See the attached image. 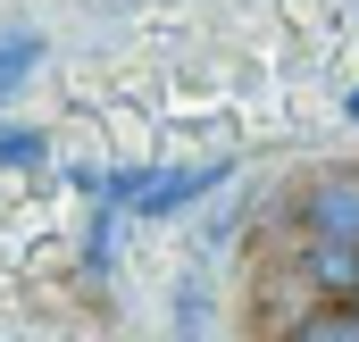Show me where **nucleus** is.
I'll list each match as a JSON object with an SVG mask.
<instances>
[{
    "label": "nucleus",
    "instance_id": "nucleus-1",
    "mask_svg": "<svg viewBox=\"0 0 359 342\" xmlns=\"http://www.w3.org/2000/svg\"><path fill=\"white\" fill-rule=\"evenodd\" d=\"M301 234H318V242H359V167H326L301 192Z\"/></svg>",
    "mask_w": 359,
    "mask_h": 342
},
{
    "label": "nucleus",
    "instance_id": "nucleus-2",
    "mask_svg": "<svg viewBox=\"0 0 359 342\" xmlns=\"http://www.w3.org/2000/svg\"><path fill=\"white\" fill-rule=\"evenodd\" d=\"M226 184V159H209V167H168L142 184V200H134V217H176V209H192V200H209Z\"/></svg>",
    "mask_w": 359,
    "mask_h": 342
},
{
    "label": "nucleus",
    "instance_id": "nucleus-3",
    "mask_svg": "<svg viewBox=\"0 0 359 342\" xmlns=\"http://www.w3.org/2000/svg\"><path fill=\"white\" fill-rule=\"evenodd\" d=\"M301 275L318 301H359V242H318L301 234Z\"/></svg>",
    "mask_w": 359,
    "mask_h": 342
},
{
    "label": "nucleus",
    "instance_id": "nucleus-4",
    "mask_svg": "<svg viewBox=\"0 0 359 342\" xmlns=\"http://www.w3.org/2000/svg\"><path fill=\"white\" fill-rule=\"evenodd\" d=\"M284 342H359V301H318V309H301Z\"/></svg>",
    "mask_w": 359,
    "mask_h": 342
},
{
    "label": "nucleus",
    "instance_id": "nucleus-5",
    "mask_svg": "<svg viewBox=\"0 0 359 342\" xmlns=\"http://www.w3.org/2000/svg\"><path fill=\"white\" fill-rule=\"evenodd\" d=\"M42 59V34H0V100L25 84V67Z\"/></svg>",
    "mask_w": 359,
    "mask_h": 342
},
{
    "label": "nucleus",
    "instance_id": "nucleus-6",
    "mask_svg": "<svg viewBox=\"0 0 359 342\" xmlns=\"http://www.w3.org/2000/svg\"><path fill=\"white\" fill-rule=\"evenodd\" d=\"M0 159H42V134H25V125H0Z\"/></svg>",
    "mask_w": 359,
    "mask_h": 342
},
{
    "label": "nucleus",
    "instance_id": "nucleus-7",
    "mask_svg": "<svg viewBox=\"0 0 359 342\" xmlns=\"http://www.w3.org/2000/svg\"><path fill=\"white\" fill-rule=\"evenodd\" d=\"M343 117H351V125H359V84H351V92H343Z\"/></svg>",
    "mask_w": 359,
    "mask_h": 342
}]
</instances>
